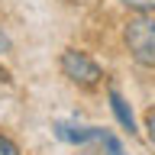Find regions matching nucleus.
<instances>
[{"label": "nucleus", "instance_id": "9", "mask_svg": "<svg viewBox=\"0 0 155 155\" xmlns=\"http://www.w3.org/2000/svg\"><path fill=\"white\" fill-rule=\"evenodd\" d=\"M10 81H13V78H10V71H7V68H0V84H10Z\"/></svg>", "mask_w": 155, "mask_h": 155}, {"label": "nucleus", "instance_id": "10", "mask_svg": "<svg viewBox=\"0 0 155 155\" xmlns=\"http://www.w3.org/2000/svg\"><path fill=\"white\" fill-rule=\"evenodd\" d=\"M81 155H91V152H81Z\"/></svg>", "mask_w": 155, "mask_h": 155}, {"label": "nucleus", "instance_id": "2", "mask_svg": "<svg viewBox=\"0 0 155 155\" xmlns=\"http://www.w3.org/2000/svg\"><path fill=\"white\" fill-rule=\"evenodd\" d=\"M58 65H61V74L78 87H97L104 81V68L97 65L87 52H81V48H65L61 58H58Z\"/></svg>", "mask_w": 155, "mask_h": 155}, {"label": "nucleus", "instance_id": "6", "mask_svg": "<svg viewBox=\"0 0 155 155\" xmlns=\"http://www.w3.org/2000/svg\"><path fill=\"white\" fill-rule=\"evenodd\" d=\"M104 145H107V155H123V149H120V142H116V139H113L110 133L104 136Z\"/></svg>", "mask_w": 155, "mask_h": 155}, {"label": "nucleus", "instance_id": "4", "mask_svg": "<svg viewBox=\"0 0 155 155\" xmlns=\"http://www.w3.org/2000/svg\"><path fill=\"white\" fill-rule=\"evenodd\" d=\"M120 3L133 13H155V0H120Z\"/></svg>", "mask_w": 155, "mask_h": 155}, {"label": "nucleus", "instance_id": "7", "mask_svg": "<svg viewBox=\"0 0 155 155\" xmlns=\"http://www.w3.org/2000/svg\"><path fill=\"white\" fill-rule=\"evenodd\" d=\"M145 129H149V139L155 145V110H149V116H145Z\"/></svg>", "mask_w": 155, "mask_h": 155}, {"label": "nucleus", "instance_id": "8", "mask_svg": "<svg viewBox=\"0 0 155 155\" xmlns=\"http://www.w3.org/2000/svg\"><path fill=\"white\" fill-rule=\"evenodd\" d=\"M10 48H13V42H10V36L3 32V26H0V55H7Z\"/></svg>", "mask_w": 155, "mask_h": 155}, {"label": "nucleus", "instance_id": "1", "mask_svg": "<svg viewBox=\"0 0 155 155\" xmlns=\"http://www.w3.org/2000/svg\"><path fill=\"white\" fill-rule=\"evenodd\" d=\"M123 42H126V48H129L136 65L155 68V16L152 13L129 16V23L123 29Z\"/></svg>", "mask_w": 155, "mask_h": 155}, {"label": "nucleus", "instance_id": "5", "mask_svg": "<svg viewBox=\"0 0 155 155\" xmlns=\"http://www.w3.org/2000/svg\"><path fill=\"white\" fill-rule=\"evenodd\" d=\"M0 155H19V145L10 136H0Z\"/></svg>", "mask_w": 155, "mask_h": 155}, {"label": "nucleus", "instance_id": "3", "mask_svg": "<svg viewBox=\"0 0 155 155\" xmlns=\"http://www.w3.org/2000/svg\"><path fill=\"white\" fill-rule=\"evenodd\" d=\"M110 107H113V113H116V120H120V126H123L126 133L133 136V133H136V120H133V110H129V104L120 97V91H110Z\"/></svg>", "mask_w": 155, "mask_h": 155}]
</instances>
